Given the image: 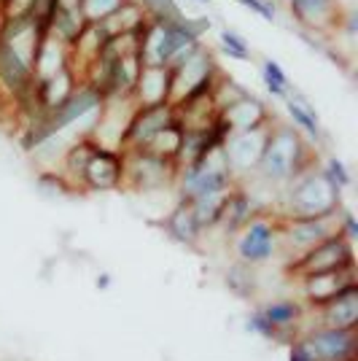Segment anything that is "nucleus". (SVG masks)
I'll return each mask as SVG.
<instances>
[{"label":"nucleus","mask_w":358,"mask_h":361,"mask_svg":"<svg viewBox=\"0 0 358 361\" xmlns=\"http://www.w3.org/2000/svg\"><path fill=\"white\" fill-rule=\"evenodd\" d=\"M310 149L304 146V140L294 127L288 124H275L269 127V137L264 154L259 159V173L267 180L285 183L302 176L304 170H310Z\"/></svg>","instance_id":"f257e3e1"},{"label":"nucleus","mask_w":358,"mask_h":361,"mask_svg":"<svg viewBox=\"0 0 358 361\" xmlns=\"http://www.w3.org/2000/svg\"><path fill=\"white\" fill-rule=\"evenodd\" d=\"M340 195L321 170H304L294 178L291 192L285 197L288 202V219H328L340 208Z\"/></svg>","instance_id":"f03ea898"},{"label":"nucleus","mask_w":358,"mask_h":361,"mask_svg":"<svg viewBox=\"0 0 358 361\" xmlns=\"http://www.w3.org/2000/svg\"><path fill=\"white\" fill-rule=\"evenodd\" d=\"M178 186L183 202H195L199 197L224 195L232 189V167L226 165L224 149H216L213 154L197 159L192 165L178 167Z\"/></svg>","instance_id":"7ed1b4c3"},{"label":"nucleus","mask_w":358,"mask_h":361,"mask_svg":"<svg viewBox=\"0 0 358 361\" xmlns=\"http://www.w3.org/2000/svg\"><path fill=\"white\" fill-rule=\"evenodd\" d=\"M337 270H353V243L345 238L342 232L331 235L321 245L310 248L288 264V272L294 275H318V272H337Z\"/></svg>","instance_id":"20e7f679"},{"label":"nucleus","mask_w":358,"mask_h":361,"mask_svg":"<svg viewBox=\"0 0 358 361\" xmlns=\"http://www.w3.org/2000/svg\"><path fill=\"white\" fill-rule=\"evenodd\" d=\"M178 176V162L156 157L146 149L124 151V180H130L137 192L162 189Z\"/></svg>","instance_id":"39448f33"},{"label":"nucleus","mask_w":358,"mask_h":361,"mask_svg":"<svg viewBox=\"0 0 358 361\" xmlns=\"http://www.w3.org/2000/svg\"><path fill=\"white\" fill-rule=\"evenodd\" d=\"M197 41H199V30L183 25V22H175V19L156 22L154 35H151L149 41V49H146V57H143V65L167 68L180 49L197 44Z\"/></svg>","instance_id":"423d86ee"},{"label":"nucleus","mask_w":358,"mask_h":361,"mask_svg":"<svg viewBox=\"0 0 358 361\" xmlns=\"http://www.w3.org/2000/svg\"><path fill=\"white\" fill-rule=\"evenodd\" d=\"M178 116V111L173 103H159V106H137L132 116L127 121V127L121 130V149H146L151 137L156 135L162 127Z\"/></svg>","instance_id":"0eeeda50"},{"label":"nucleus","mask_w":358,"mask_h":361,"mask_svg":"<svg viewBox=\"0 0 358 361\" xmlns=\"http://www.w3.org/2000/svg\"><path fill=\"white\" fill-rule=\"evenodd\" d=\"M81 183L92 192H111L124 183V151L97 146L81 173Z\"/></svg>","instance_id":"6e6552de"},{"label":"nucleus","mask_w":358,"mask_h":361,"mask_svg":"<svg viewBox=\"0 0 358 361\" xmlns=\"http://www.w3.org/2000/svg\"><path fill=\"white\" fill-rule=\"evenodd\" d=\"M278 251V226L269 219H251L237 240V256L242 264H261Z\"/></svg>","instance_id":"1a4fd4ad"},{"label":"nucleus","mask_w":358,"mask_h":361,"mask_svg":"<svg viewBox=\"0 0 358 361\" xmlns=\"http://www.w3.org/2000/svg\"><path fill=\"white\" fill-rule=\"evenodd\" d=\"M272 127V124H269ZM269 127H259V130H245V133H232L224 143L226 165L232 170H256L259 159L264 154L269 137Z\"/></svg>","instance_id":"9d476101"},{"label":"nucleus","mask_w":358,"mask_h":361,"mask_svg":"<svg viewBox=\"0 0 358 361\" xmlns=\"http://www.w3.org/2000/svg\"><path fill=\"white\" fill-rule=\"evenodd\" d=\"M337 232H340V224H334V216H328V219H288L283 224L285 245L294 248L299 256L307 254L310 248L321 245Z\"/></svg>","instance_id":"9b49d317"},{"label":"nucleus","mask_w":358,"mask_h":361,"mask_svg":"<svg viewBox=\"0 0 358 361\" xmlns=\"http://www.w3.org/2000/svg\"><path fill=\"white\" fill-rule=\"evenodd\" d=\"M32 81L35 78H32L30 60L8 41H3V35H0V84L11 94L25 100V97H30Z\"/></svg>","instance_id":"f8f14e48"},{"label":"nucleus","mask_w":358,"mask_h":361,"mask_svg":"<svg viewBox=\"0 0 358 361\" xmlns=\"http://www.w3.org/2000/svg\"><path fill=\"white\" fill-rule=\"evenodd\" d=\"M218 116L229 124L232 133H245V130H259V127H269V111L267 106L248 94L240 92L235 100H229L226 106L218 108Z\"/></svg>","instance_id":"ddd939ff"},{"label":"nucleus","mask_w":358,"mask_h":361,"mask_svg":"<svg viewBox=\"0 0 358 361\" xmlns=\"http://www.w3.org/2000/svg\"><path fill=\"white\" fill-rule=\"evenodd\" d=\"M291 16L297 19L304 30L328 32L342 22V11L337 0H288Z\"/></svg>","instance_id":"4468645a"},{"label":"nucleus","mask_w":358,"mask_h":361,"mask_svg":"<svg viewBox=\"0 0 358 361\" xmlns=\"http://www.w3.org/2000/svg\"><path fill=\"white\" fill-rule=\"evenodd\" d=\"M318 361H353L356 359V334L353 329H321L307 334Z\"/></svg>","instance_id":"2eb2a0df"},{"label":"nucleus","mask_w":358,"mask_h":361,"mask_svg":"<svg viewBox=\"0 0 358 361\" xmlns=\"http://www.w3.org/2000/svg\"><path fill=\"white\" fill-rule=\"evenodd\" d=\"M356 283L353 270H337V272H318V275H304L302 278V291L313 305H326L345 288Z\"/></svg>","instance_id":"dca6fc26"},{"label":"nucleus","mask_w":358,"mask_h":361,"mask_svg":"<svg viewBox=\"0 0 358 361\" xmlns=\"http://www.w3.org/2000/svg\"><path fill=\"white\" fill-rule=\"evenodd\" d=\"M170 87H173V81H170L167 68L143 65L132 94L137 106H159V103H170Z\"/></svg>","instance_id":"f3484780"},{"label":"nucleus","mask_w":358,"mask_h":361,"mask_svg":"<svg viewBox=\"0 0 358 361\" xmlns=\"http://www.w3.org/2000/svg\"><path fill=\"white\" fill-rule=\"evenodd\" d=\"M70 65V57H68V46L57 41L54 35L44 38L41 44H35L30 57V68H32V78L35 81H44L49 75L60 73L62 68Z\"/></svg>","instance_id":"a211bd4d"},{"label":"nucleus","mask_w":358,"mask_h":361,"mask_svg":"<svg viewBox=\"0 0 358 361\" xmlns=\"http://www.w3.org/2000/svg\"><path fill=\"white\" fill-rule=\"evenodd\" d=\"M358 321V288L356 283L337 294L331 302L323 305V324L326 329H353Z\"/></svg>","instance_id":"6ab92c4d"},{"label":"nucleus","mask_w":358,"mask_h":361,"mask_svg":"<svg viewBox=\"0 0 358 361\" xmlns=\"http://www.w3.org/2000/svg\"><path fill=\"white\" fill-rule=\"evenodd\" d=\"M285 111H288V119L294 124V130L297 133H304L310 143H321L323 140V130H321V121H318V114H315V108L302 97V94H288L285 97Z\"/></svg>","instance_id":"aec40b11"},{"label":"nucleus","mask_w":358,"mask_h":361,"mask_svg":"<svg viewBox=\"0 0 358 361\" xmlns=\"http://www.w3.org/2000/svg\"><path fill=\"white\" fill-rule=\"evenodd\" d=\"M164 229H167V235L175 243H180V245H197V243H199V235H202V229L197 224L189 202H180L178 208L167 216Z\"/></svg>","instance_id":"412c9836"},{"label":"nucleus","mask_w":358,"mask_h":361,"mask_svg":"<svg viewBox=\"0 0 358 361\" xmlns=\"http://www.w3.org/2000/svg\"><path fill=\"white\" fill-rule=\"evenodd\" d=\"M183 133H186V127H183L180 116H175V119L170 121L167 127H162L156 135L151 137V143L146 146V151L156 154V157H164V159H173V162H178L180 146H183Z\"/></svg>","instance_id":"4be33fe9"},{"label":"nucleus","mask_w":358,"mask_h":361,"mask_svg":"<svg viewBox=\"0 0 358 361\" xmlns=\"http://www.w3.org/2000/svg\"><path fill=\"white\" fill-rule=\"evenodd\" d=\"M251 219H254V213H251V197L245 195L242 189H229L218 224H224L226 232H235V229L248 224Z\"/></svg>","instance_id":"5701e85b"},{"label":"nucleus","mask_w":358,"mask_h":361,"mask_svg":"<svg viewBox=\"0 0 358 361\" xmlns=\"http://www.w3.org/2000/svg\"><path fill=\"white\" fill-rule=\"evenodd\" d=\"M84 25H87V19L81 16V11L75 6H65L62 3V8L57 11L54 22H51V35L70 49L75 44V38L81 35V30H84Z\"/></svg>","instance_id":"b1692460"},{"label":"nucleus","mask_w":358,"mask_h":361,"mask_svg":"<svg viewBox=\"0 0 358 361\" xmlns=\"http://www.w3.org/2000/svg\"><path fill=\"white\" fill-rule=\"evenodd\" d=\"M224 202H226V192L224 195H208V197H199L192 205V213H195L197 224L199 229H213V226L221 221V211H224Z\"/></svg>","instance_id":"393cba45"},{"label":"nucleus","mask_w":358,"mask_h":361,"mask_svg":"<svg viewBox=\"0 0 358 361\" xmlns=\"http://www.w3.org/2000/svg\"><path fill=\"white\" fill-rule=\"evenodd\" d=\"M261 81H264L269 94L278 97V100H285L291 94V81H288L285 71L280 68V62L269 60V57L261 60Z\"/></svg>","instance_id":"a878e982"},{"label":"nucleus","mask_w":358,"mask_h":361,"mask_svg":"<svg viewBox=\"0 0 358 361\" xmlns=\"http://www.w3.org/2000/svg\"><path fill=\"white\" fill-rule=\"evenodd\" d=\"M100 143L97 140H92V137H81L78 143L70 146V151L65 154V170H68V176L73 180H81V173H84V167L90 162L92 151L97 149Z\"/></svg>","instance_id":"bb28decb"},{"label":"nucleus","mask_w":358,"mask_h":361,"mask_svg":"<svg viewBox=\"0 0 358 361\" xmlns=\"http://www.w3.org/2000/svg\"><path fill=\"white\" fill-rule=\"evenodd\" d=\"M264 316L269 318V324L275 329H288L291 324H297L302 318V305L291 300H280V302H269L267 307H261Z\"/></svg>","instance_id":"cd10ccee"},{"label":"nucleus","mask_w":358,"mask_h":361,"mask_svg":"<svg viewBox=\"0 0 358 361\" xmlns=\"http://www.w3.org/2000/svg\"><path fill=\"white\" fill-rule=\"evenodd\" d=\"M226 286H229V291H235L237 297H254L256 291V278L254 272H251V264H235V267H229V272H226Z\"/></svg>","instance_id":"c85d7f7f"},{"label":"nucleus","mask_w":358,"mask_h":361,"mask_svg":"<svg viewBox=\"0 0 358 361\" xmlns=\"http://www.w3.org/2000/svg\"><path fill=\"white\" fill-rule=\"evenodd\" d=\"M127 0H78V11L87 22H105L119 11Z\"/></svg>","instance_id":"c756f323"},{"label":"nucleus","mask_w":358,"mask_h":361,"mask_svg":"<svg viewBox=\"0 0 358 361\" xmlns=\"http://www.w3.org/2000/svg\"><path fill=\"white\" fill-rule=\"evenodd\" d=\"M218 44H221V51H224L226 57H232V60L237 62H251V46H248V41L240 35L237 30H229V27H224V30H218Z\"/></svg>","instance_id":"7c9ffc66"},{"label":"nucleus","mask_w":358,"mask_h":361,"mask_svg":"<svg viewBox=\"0 0 358 361\" xmlns=\"http://www.w3.org/2000/svg\"><path fill=\"white\" fill-rule=\"evenodd\" d=\"M321 173H323V178H326L337 192H342V189L350 186V170H347V165H345L342 159H337V157H328Z\"/></svg>","instance_id":"2f4dec72"},{"label":"nucleus","mask_w":358,"mask_h":361,"mask_svg":"<svg viewBox=\"0 0 358 361\" xmlns=\"http://www.w3.org/2000/svg\"><path fill=\"white\" fill-rule=\"evenodd\" d=\"M245 329L259 334V337H267V340L278 337V329L269 324V318L264 316V310H261V307H259V310H251V316H248V321H245Z\"/></svg>","instance_id":"473e14b6"},{"label":"nucleus","mask_w":358,"mask_h":361,"mask_svg":"<svg viewBox=\"0 0 358 361\" xmlns=\"http://www.w3.org/2000/svg\"><path fill=\"white\" fill-rule=\"evenodd\" d=\"M288 361H318V353H315L313 343L307 340V337H302L297 340L291 350H288Z\"/></svg>","instance_id":"72a5a7b5"},{"label":"nucleus","mask_w":358,"mask_h":361,"mask_svg":"<svg viewBox=\"0 0 358 361\" xmlns=\"http://www.w3.org/2000/svg\"><path fill=\"white\" fill-rule=\"evenodd\" d=\"M237 3H242L248 11H254V14H259L261 19H267V22H275V16H278L275 3H269V0H237Z\"/></svg>","instance_id":"f704fd0d"},{"label":"nucleus","mask_w":358,"mask_h":361,"mask_svg":"<svg viewBox=\"0 0 358 361\" xmlns=\"http://www.w3.org/2000/svg\"><path fill=\"white\" fill-rule=\"evenodd\" d=\"M342 229L347 232L345 238L353 243L358 238V229H356V219H353V213H345V221H342Z\"/></svg>","instance_id":"c9c22d12"},{"label":"nucleus","mask_w":358,"mask_h":361,"mask_svg":"<svg viewBox=\"0 0 358 361\" xmlns=\"http://www.w3.org/2000/svg\"><path fill=\"white\" fill-rule=\"evenodd\" d=\"M111 283H113V278H111L108 272L97 275V288H100V291H108V288H111Z\"/></svg>","instance_id":"e433bc0d"},{"label":"nucleus","mask_w":358,"mask_h":361,"mask_svg":"<svg viewBox=\"0 0 358 361\" xmlns=\"http://www.w3.org/2000/svg\"><path fill=\"white\" fill-rule=\"evenodd\" d=\"M65 6H78V0H62Z\"/></svg>","instance_id":"4c0bfd02"},{"label":"nucleus","mask_w":358,"mask_h":361,"mask_svg":"<svg viewBox=\"0 0 358 361\" xmlns=\"http://www.w3.org/2000/svg\"><path fill=\"white\" fill-rule=\"evenodd\" d=\"M195 3H199V6H208L210 0H195Z\"/></svg>","instance_id":"58836bf2"},{"label":"nucleus","mask_w":358,"mask_h":361,"mask_svg":"<svg viewBox=\"0 0 358 361\" xmlns=\"http://www.w3.org/2000/svg\"><path fill=\"white\" fill-rule=\"evenodd\" d=\"M0 25H3V19H0Z\"/></svg>","instance_id":"ea45409f"}]
</instances>
